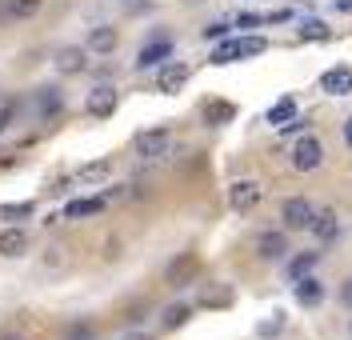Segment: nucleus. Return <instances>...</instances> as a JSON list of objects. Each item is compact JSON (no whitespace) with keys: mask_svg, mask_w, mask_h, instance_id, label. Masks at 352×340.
Wrapping results in <instances>:
<instances>
[{"mask_svg":"<svg viewBox=\"0 0 352 340\" xmlns=\"http://www.w3.org/2000/svg\"><path fill=\"white\" fill-rule=\"evenodd\" d=\"M268 41L264 36H241V41H220L217 52H212V65H232V60H244V56H261Z\"/></svg>","mask_w":352,"mask_h":340,"instance_id":"nucleus-1","label":"nucleus"},{"mask_svg":"<svg viewBox=\"0 0 352 340\" xmlns=\"http://www.w3.org/2000/svg\"><path fill=\"white\" fill-rule=\"evenodd\" d=\"M320 160H324L320 140H316V136H300V140H296V148H292V168L312 172V168H320Z\"/></svg>","mask_w":352,"mask_h":340,"instance_id":"nucleus-2","label":"nucleus"},{"mask_svg":"<svg viewBox=\"0 0 352 340\" xmlns=\"http://www.w3.org/2000/svg\"><path fill=\"white\" fill-rule=\"evenodd\" d=\"M168 128H148V133H140L136 140H132V148H136V157H144V160H156V157H164L168 152Z\"/></svg>","mask_w":352,"mask_h":340,"instance_id":"nucleus-3","label":"nucleus"},{"mask_svg":"<svg viewBox=\"0 0 352 340\" xmlns=\"http://www.w3.org/2000/svg\"><path fill=\"white\" fill-rule=\"evenodd\" d=\"M116 100H120V92L109 89V84H100V89L88 92L85 109H88V116H96V120H109V116L116 113Z\"/></svg>","mask_w":352,"mask_h":340,"instance_id":"nucleus-4","label":"nucleus"},{"mask_svg":"<svg viewBox=\"0 0 352 340\" xmlns=\"http://www.w3.org/2000/svg\"><path fill=\"white\" fill-rule=\"evenodd\" d=\"M184 84H188V65H180V60H173V65H164L156 72V89L164 92V96L180 92Z\"/></svg>","mask_w":352,"mask_h":340,"instance_id":"nucleus-5","label":"nucleus"},{"mask_svg":"<svg viewBox=\"0 0 352 340\" xmlns=\"http://www.w3.org/2000/svg\"><path fill=\"white\" fill-rule=\"evenodd\" d=\"M261 192L264 188L256 181H236L232 188H228V204H232V212H248L252 204L261 201Z\"/></svg>","mask_w":352,"mask_h":340,"instance_id":"nucleus-6","label":"nucleus"},{"mask_svg":"<svg viewBox=\"0 0 352 340\" xmlns=\"http://www.w3.org/2000/svg\"><path fill=\"white\" fill-rule=\"evenodd\" d=\"M56 72H65V76H76V72H85L88 68V48H56Z\"/></svg>","mask_w":352,"mask_h":340,"instance_id":"nucleus-7","label":"nucleus"},{"mask_svg":"<svg viewBox=\"0 0 352 340\" xmlns=\"http://www.w3.org/2000/svg\"><path fill=\"white\" fill-rule=\"evenodd\" d=\"M320 89L329 92V96H349L352 92V68H344V65L329 68V72L320 76Z\"/></svg>","mask_w":352,"mask_h":340,"instance_id":"nucleus-8","label":"nucleus"},{"mask_svg":"<svg viewBox=\"0 0 352 340\" xmlns=\"http://www.w3.org/2000/svg\"><path fill=\"white\" fill-rule=\"evenodd\" d=\"M173 56V41L168 36H156L153 45L140 48V56H136V68H153V65H164Z\"/></svg>","mask_w":352,"mask_h":340,"instance_id":"nucleus-9","label":"nucleus"},{"mask_svg":"<svg viewBox=\"0 0 352 340\" xmlns=\"http://www.w3.org/2000/svg\"><path fill=\"white\" fill-rule=\"evenodd\" d=\"M280 216H285L288 228H308L312 225V204H308L305 196H292V201H285Z\"/></svg>","mask_w":352,"mask_h":340,"instance_id":"nucleus-10","label":"nucleus"},{"mask_svg":"<svg viewBox=\"0 0 352 340\" xmlns=\"http://www.w3.org/2000/svg\"><path fill=\"white\" fill-rule=\"evenodd\" d=\"M24 252H28V232L24 228H4L0 232V256L12 260V256H24Z\"/></svg>","mask_w":352,"mask_h":340,"instance_id":"nucleus-11","label":"nucleus"},{"mask_svg":"<svg viewBox=\"0 0 352 340\" xmlns=\"http://www.w3.org/2000/svg\"><path fill=\"white\" fill-rule=\"evenodd\" d=\"M197 252H184V256H176L173 264H168V284H184L192 272H197Z\"/></svg>","mask_w":352,"mask_h":340,"instance_id":"nucleus-12","label":"nucleus"},{"mask_svg":"<svg viewBox=\"0 0 352 340\" xmlns=\"http://www.w3.org/2000/svg\"><path fill=\"white\" fill-rule=\"evenodd\" d=\"M296 300H300L305 308L320 304V300H324V284H320V280H312V276H300V280H296Z\"/></svg>","mask_w":352,"mask_h":340,"instance_id":"nucleus-13","label":"nucleus"},{"mask_svg":"<svg viewBox=\"0 0 352 340\" xmlns=\"http://www.w3.org/2000/svg\"><path fill=\"white\" fill-rule=\"evenodd\" d=\"M116 48V28H109V24H100V28H92L88 32V52H112Z\"/></svg>","mask_w":352,"mask_h":340,"instance_id":"nucleus-14","label":"nucleus"},{"mask_svg":"<svg viewBox=\"0 0 352 340\" xmlns=\"http://www.w3.org/2000/svg\"><path fill=\"white\" fill-rule=\"evenodd\" d=\"M232 116H236V104H232V100H208V104H204V120H208L212 128H217V124H228Z\"/></svg>","mask_w":352,"mask_h":340,"instance_id":"nucleus-15","label":"nucleus"},{"mask_svg":"<svg viewBox=\"0 0 352 340\" xmlns=\"http://www.w3.org/2000/svg\"><path fill=\"white\" fill-rule=\"evenodd\" d=\"M256 252H261L264 260H276V256H285L288 245L280 232H261V240H256Z\"/></svg>","mask_w":352,"mask_h":340,"instance_id":"nucleus-16","label":"nucleus"},{"mask_svg":"<svg viewBox=\"0 0 352 340\" xmlns=\"http://www.w3.org/2000/svg\"><path fill=\"white\" fill-rule=\"evenodd\" d=\"M104 196H92V201H72L65 208V220H80V216H96V212H100V208H104Z\"/></svg>","mask_w":352,"mask_h":340,"instance_id":"nucleus-17","label":"nucleus"},{"mask_svg":"<svg viewBox=\"0 0 352 340\" xmlns=\"http://www.w3.org/2000/svg\"><path fill=\"white\" fill-rule=\"evenodd\" d=\"M292 116H296V100H292V96H280V100H276V104L268 109V124L285 128V124L292 120Z\"/></svg>","mask_w":352,"mask_h":340,"instance_id":"nucleus-18","label":"nucleus"},{"mask_svg":"<svg viewBox=\"0 0 352 340\" xmlns=\"http://www.w3.org/2000/svg\"><path fill=\"white\" fill-rule=\"evenodd\" d=\"M36 109H41V116H56L60 109H65V92H60V89H41Z\"/></svg>","mask_w":352,"mask_h":340,"instance_id":"nucleus-19","label":"nucleus"},{"mask_svg":"<svg viewBox=\"0 0 352 340\" xmlns=\"http://www.w3.org/2000/svg\"><path fill=\"white\" fill-rule=\"evenodd\" d=\"M316 260H320V252H300V256H292V264H288V280L296 284L300 276H308V272L316 269Z\"/></svg>","mask_w":352,"mask_h":340,"instance_id":"nucleus-20","label":"nucleus"},{"mask_svg":"<svg viewBox=\"0 0 352 340\" xmlns=\"http://www.w3.org/2000/svg\"><path fill=\"white\" fill-rule=\"evenodd\" d=\"M32 212H36V204H32V201L0 204V220H12V225H16V220H28V216H32Z\"/></svg>","mask_w":352,"mask_h":340,"instance_id":"nucleus-21","label":"nucleus"},{"mask_svg":"<svg viewBox=\"0 0 352 340\" xmlns=\"http://www.w3.org/2000/svg\"><path fill=\"white\" fill-rule=\"evenodd\" d=\"M200 304H204V308H224V304H232V288H228V284H217V288L200 293Z\"/></svg>","mask_w":352,"mask_h":340,"instance_id":"nucleus-22","label":"nucleus"},{"mask_svg":"<svg viewBox=\"0 0 352 340\" xmlns=\"http://www.w3.org/2000/svg\"><path fill=\"white\" fill-rule=\"evenodd\" d=\"M109 172H112V164H109V160H92V164H85V168L76 172V177H80L85 184H96V181H104Z\"/></svg>","mask_w":352,"mask_h":340,"instance_id":"nucleus-23","label":"nucleus"},{"mask_svg":"<svg viewBox=\"0 0 352 340\" xmlns=\"http://www.w3.org/2000/svg\"><path fill=\"white\" fill-rule=\"evenodd\" d=\"M41 0H8V21H24V16H36Z\"/></svg>","mask_w":352,"mask_h":340,"instance_id":"nucleus-24","label":"nucleus"},{"mask_svg":"<svg viewBox=\"0 0 352 340\" xmlns=\"http://www.w3.org/2000/svg\"><path fill=\"white\" fill-rule=\"evenodd\" d=\"M188 317H192V308H188V304H173V308H164L160 324H164V328H180Z\"/></svg>","mask_w":352,"mask_h":340,"instance_id":"nucleus-25","label":"nucleus"},{"mask_svg":"<svg viewBox=\"0 0 352 340\" xmlns=\"http://www.w3.org/2000/svg\"><path fill=\"white\" fill-rule=\"evenodd\" d=\"M312 232H316V236H320V240H332V236H336V216H332V212H324V216H312Z\"/></svg>","mask_w":352,"mask_h":340,"instance_id":"nucleus-26","label":"nucleus"},{"mask_svg":"<svg viewBox=\"0 0 352 340\" xmlns=\"http://www.w3.org/2000/svg\"><path fill=\"white\" fill-rule=\"evenodd\" d=\"M300 36H305V41H329V24H320V21H305Z\"/></svg>","mask_w":352,"mask_h":340,"instance_id":"nucleus-27","label":"nucleus"},{"mask_svg":"<svg viewBox=\"0 0 352 340\" xmlns=\"http://www.w3.org/2000/svg\"><path fill=\"white\" fill-rule=\"evenodd\" d=\"M224 32H228V24H208V28H204L208 41H217V36H224Z\"/></svg>","mask_w":352,"mask_h":340,"instance_id":"nucleus-28","label":"nucleus"},{"mask_svg":"<svg viewBox=\"0 0 352 340\" xmlns=\"http://www.w3.org/2000/svg\"><path fill=\"white\" fill-rule=\"evenodd\" d=\"M12 113H16V104H4V109H0V133L8 128V120H12Z\"/></svg>","mask_w":352,"mask_h":340,"instance_id":"nucleus-29","label":"nucleus"},{"mask_svg":"<svg viewBox=\"0 0 352 340\" xmlns=\"http://www.w3.org/2000/svg\"><path fill=\"white\" fill-rule=\"evenodd\" d=\"M336 4V12H352V0H332Z\"/></svg>","mask_w":352,"mask_h":340,"instance_id":"nucleus-30","label":"nucleus"},{"mask_svg":"<svg viewBox=\"0 0 352 340\" xmlns=\"http://www.w3.org/2000/svg\"><path fill=\"white\" fill-rule=\"evenodd\" d=\"M344 144H349V148H352V116H349V120H344Z\"/></svg>","mask_w":352,"mask_h":340,"instance_id":"nucleus-31","label":"nucleus"},{"mask_svg":"<svg viewBox=\"0 0 352 340\" xmlns=\"http://www.w3.org/2000/svg\"><path fill=\"white\" fill-rule=\"evenodd\" d=\"M344 304H352V280L344 284Z\"/></svg>","mask_w":352,"mask_h":340,"instance_id":"nucleus-32","label":"nucleus"},{"mask_svg":"<svg viewBox=\"0 0 352 340\" xmlns=\"http://www.w3.org/2000/svg\"><path fill=\"white\" fill-rule=\"evenodd\" d=\"M129 340H153V337H140V332H132V337Z\"/></svg>","mask_w":352,"mask_h":340,"instance_id":"nucleus-33","label":"nucleus"}]
</instances>
